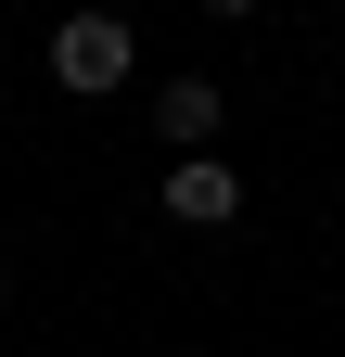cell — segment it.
I'll return each mask as SVG.
<instances>
[{"mask_svg":"<svg viewBox=\"0 0 345 357\" xmlns=\"http://www.w3.org/2000/svg\"><path fill=\"white\" fill-rule=\"evenodd\" d=\"M230 204H243V178L218 153H179V166H166V217H179V230H218Z\"/></svg>","mask_w":345,"mask_h":357,"instance_id":"obj_2","label":"cell"},{"mask_svg":"<svg viewBox=\"0 0 345 357\" xmlns=\"http://www.w3.org/2000/svg\"><path fill=\"white\" fill-rule=\"evenodd\" d=\"M205 13H256V0H205Z\"/></svg>","mask_w":345,"mask_h":357,"instance_id":"obj_4","label":"cell"},{"mask_svg":"<svg viewBox=\"0 0 345 357\" xmlns=\"http://www.w3.org/2000/svg\"><path fill=\"white\" fill-rule=\"evenodd\" d=\"M0 294H13V281H0Z\"/></svg>","mask_w":345,"mask_h":357,"instance_id":"obj_5","label":"cell"},{"mask_svg":"<svg viewBox=\"0 0 345 357\" xmlns=\"http://www.w3.org/2000/svg\"><path fill=\"white\" fill-rule=\"evenodd\" d=\"M128 64H141V38H128L115 13H64V26H52V89H77V102L128 89Z\"/></svg>","mask_w":345,"mask_h":357,"instance_id":"obj_1","label":"cell"},{"mask_svg":"<svg viewBox=\"0 0 345 357\" xmlns=\"http://www.w3.org/2000/svg\"><path fill=\"white\" fill-rule=\"evenodd\" d=\"M154 141H179V153L218 141V77H166L154 89Z\"/></svg>","mask_w":345,"mask_h":357,"instance_id":"obj_3","label":"cell"}]
</instances>
